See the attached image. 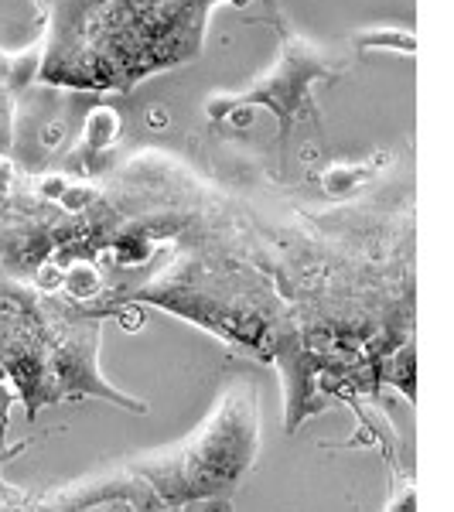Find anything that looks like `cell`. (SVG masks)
Here are the masks:
<instances>
[{"mask_svg":"<svg viewBox=\"0 0 454 512\" xmlns=\"http://www.w3.org/2000/svg\"><path fill=\"white\" fill-rule=\"evenodd\" d=\"M35 4L41 7V11H45V14H48V11H52V7H55V4H59V0H35Z\"/></svg>","mask_w":454,"mask_h":512,"instance_id":"cell-3","label":"cell"},{"mask_svg":"<svg viewBox=\"0 0 454 512\" xmlns=\"http://www.w3.org/2000/svg\"><path fill=\"white\" fill-rule=\"evenodd\" d=\"M349 69V62H335L332 52L318 45H308V41L284 35V55L274 69L267 72L260 82H253L246 93L229 96V99H216L212 106V117H222L226 110H236V106H270V110L280 117V127H287L297 120V113H311V86L325 76H335V72Z\"/></svg>","mask_w":454,"mask_h":512,"instance_id":"cell-2","label":"cell"},{"mask_svg":"<svg viewBox=\"0 0 454 512\" xmlns=\"http://www.w3.org/2000/svg\"><path fill=\"white\" fill-rule=\"evenodd\" d=\"M260 451L257 390L233 383L188 441L134 454L99 475L79 478L45 499L48 512H79L99 502H127L134 512H161L198 499H229Z\"/></svg>","mask_w":454,"mask_h":512,"instance_id":"cell-1","label":"cell"}]
</instances>
